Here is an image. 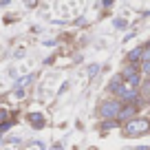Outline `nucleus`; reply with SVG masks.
Segmentation results:
<instances>
[{"instance_id":"10","label":"nucleus","mask_w":150,"mask_h":150,"mask_svg":"<svg viewBox=\"0 0 150 150\" xmlns=\"http://www.w3.org/2000/svg\"><path fill=\"white\" fill-rule=\"evenodd\" d=\"M139 73L150 77V62H139Z\"/></svg>"},{"instance_id":"15","label":"nucleus","mask_w":150,"mask_h":150,"mask_svg":"<svg viewBox=\"0 0 150 150\" xmlns=\"http://www.w3.org/2000/svg\"><path fill=\"white\" fill-rule=\"evenodd\" d=\"M24 5H27L29 9H35V7H38V2H35V0H24Z\"/></svg>"},{"instance_id":"2","label":"nucleus","mask_w":150,"mask_h":150,"mask_svg":"<svg viewBox=\"0 0 150 150\" xmlns=\"http://www.w3.org/2000/svg\"><path fill=\"white\" fill-rule=\"evenodd\" d=\"M119 108H122V102H119L117 97H110V99H104V102L99 104L97 112H99L102 119H117Z\"/></svg>"},{"instance_id":"12","label":"nucleus","mask_w":150,"mask_h":150,"mask_svg":"<svg viewBox=\"0 0 150 150\" xmlns=\"http://www.w3.org/2000/svg\"><path fill=\"white\" fill-rule=\"evenodd\" d=\"M97 71H99V64H91L88 66V75L93 77V75H97Z\"/></svg>"},{"instance_id":"20","label":"nucleus","mask_w":150,"mask_h":150,"mask_svg":"<svg viewBox=\"0 0 150 150\" xmlns=\"http://www.w3.org/2000/svg\"><path fill=\"white\" fill-rule=\"evenodd\" d=\"M88 150H95V148H88Z\"/></svg>"},{"instance_id":"13","label":"nucleus","mask_w":150,"mask_h":150,"mask_svg":"<svg viewBox=\"0 0 150 150\" xmlns=\"http://www.w3.org/2000/svg\"><path fill=\"white\" fill-rule=\"evenodd\" d=\"M115 27H117V29H124V27H126V20H124V18H115Z\"/></svg>"},{"instance_id":"18","label":"nucleus","mask_w":150,"mask_h":150,"mask_svg":"<svg viewBox=\"0 0 150 150\" xmlns=\"http://www.w3.org/2000/svg\"><path fill=\"white\" fill-rule=\"evenodd\" d=\"M51 150H62V146H60V144H55V146H51Z\"/></svg>"},{"instance_id":"7","label":"nucleus","mask_w":150,"mask_h":150,"mask_svg":"<svg viewBox=\"0 0 150 150\" xmlns=\"http://www.w3.org/2000/svg\"><path fill=\"white\" fill-rule=\"evenodd\" d=\"M139 60H141V47L128 51V55H126V62H128V64H139Z\"/></svg>"},{"instance_id":"21","label":"nucleus","mask_w":150,"mask_h":150,"mask_svg":"<svg viewBox=\"0 0 150 150\" xmlns=\"http://www.w3.org/2000/svg\"><path fill=\"white\" fill-rule=\"evenodd\" d=\"M148 122H150V117H148Z\"/></svg>"},{"instance_id":"16","label":"nucleus","mask_w":150,"mask_h":150,"mask_svg":"<svg viewBox=\"0 0 150 150\" xmlns=\"http://www.w3.org/2000/svg\"><path fill=\"white\" fill-rule=\"evenodd\" d=\"M112 2H115V0H102V5H104V7H112Z\"/></svg>"},{"instance_id":"14","label":"nucleus","mask_w":150,"mask_h":150,"mask_svg":"<svg viewBox=\"0 0 150 150\" xmlns=\"http://www.w3.org/2000/svg\"><path fill=\"white\" fill-rule=\"evenodd\" d=\"M2 119H9V110H5V108H0V122Z\"/></svg>"},{"instance_id":"17","label":"nucleus","mask_w":150,"mask_h":150,"mask_svg":"<svg viewBox=\"0 0 150 150\" xmlns=\"http://www.w3.org/2000/svg\"><path fill=\"white\" fill-rule=\"evenodd\" d=\"M9 2H11V0H0V7H7Z\"/></svg>"},{"instance_id":"22","label":"nucleus","mask_w":150,"mask_h":150,"mask_svg":"<svg viewBox=\"0 0 150 150\" xmlns=\"http://www.w3.org/2000/svg\"><path fill=\"white\" fill-rule=\"evenodd\" d=\"M148 150H150V148H148Z\"/></svg>"},{"instance_id":"19","label":"nucleus","mask_w":150,"mask_h":150,"mask_svg":"<svg viewBox=\"0 0 150 150\" xmlns=\"http://www.w3.org/2000/svg\"><path fill=\"white\" fill-rule=\"evenodd\" d=\"M0 141H2V132H0Z\"/></svg>"},{"instance_id":"5","label":"nucleus","mask_w":150,"mask_h":150,"mask_svg":"<svg viewBox=\"0 0 150 150\" xmlns=\"http://www.w3.org/2000/svg\"><path fill=\"white\" fill-rule=\"evenodd\" d=\"M137 73H139V64H126L122 69V73H119V77L126 82L128 77H132V75H137Z\"/></svg>"},{"instance_id":"6","label":"nucleus","mask_w":150,"mask_h":150,"mask_svg":"<svg viewBox=\"0 0 150 150\" xmlns=\"http://www.w3.org/2000/svg\"><path fill=\"white\" fill-rule=\"evenodd\" d=\"M122 84H124V80L119 77V75H115L110 82H108V93H112V95H117V91L122 88Z\"/></svg>"},{"instance_id":"9","label":"nucleus","mask_w":150,"mask_h":150,"mask_svg":"<svg viewBox=\"0 0 150 150\" xmlns=\"http://www.w3.org/2000/svg\"><path fill=\"white\" fill-rule=\"evenodd\" d=\"M13 124H16L13 119H2V122H0V132H7L11 126H13Z\"/></svg>"},{"instance_id":"11","label":"nucleus","mask_w":150,"mask_h":150,"mask_svg":"<svg viewBox=\"0 0 150 150\" xmlns=\"http://www.w3.org/2000/svg\"><path fill=\"white\" fill-rule=\"evenodd\" d=\"M139 95H144V97H150V80H146V82H144V86H141Z\"/></svg>"},{"instance_id":"3","label":"nucleus","mask_w":150,"mask_h":150,"mask_svg":"<svg viewBox=\"0 0 150 150\" xmlns=\"http://www.w3.org/2000/svg\"><path fill=\"white\" fill-rule=\"evenodd\" d=\"M137 112H139V106H137V104H122V108H119V112H117V122L126 124V122H130L132 117H137Z\"/></svg>"},{"instance_id":"4","label":"nucleus","mask_w":150,"mask_h":150,"mask_svg":"<svg viewBox=\"0 0 150 150\" xmlns=\"http://www.w3.org/2000/svg\"><path fill=\"white\" fill-rule=\"evenodd\" d=\"M27 119H29V124H31L35 130H42V128L47 126V117H44L42 112H29Z\"/></svg>"},{"instance_id":"1","label":"nucleus","mask_w":150,"mask_h":150,"mask_svg":"<svg viewBox=\"0 0 150 150\" xmlns=\"http://www.w3.org/2000/svg\"><path fill=\"white\" fill-rule=\"evenodd\" d=\"M150 130V122L146 117H132L130 122L124 124V135L126 137H141Z\"/></svg>"},{"instance_id":"8","label":"nucleus","mask_w":150,"mask_h":150,"mask_svg":"<svg viewBox=\"0 0 150 150\" xmlns=\"http://www.w3.org/2000/svg\"><path fill=\"white\" fill-rule=\"evenodd\" d=\"M102 130H110V128H115V126H119V122L117 119H102Z\"/></svg>"}]
</instances>
